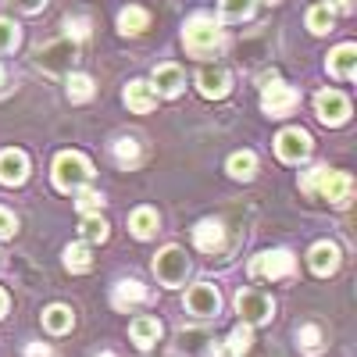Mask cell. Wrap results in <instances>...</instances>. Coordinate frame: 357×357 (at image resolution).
<instances>
[{"label":"cell","mask_w":357,"mask_h":357,"mask_svg":"<svg viewBox=\"0 0 357 357\" xmlns=\"http://www.w3.org/2000/svg\"><path fill=\"white\" fill-rule=\"evenodd\" d=\"M89 178H93V165H89L82 154L75 151H61L54 158V186L61 193H72V190H82Z\"/></svg>","instance_id":"6da1fadb"},{"label":"cell","mask_w":357,"mask_h":357,"mask_svg":"<svg viewBox=\"0 0 357 357\" xmlns=\"http://www.w3.org/2000/svg\"><path fill=\"white\" fill-rule=\"evenodd\" d=\"M183 43L193 57H204V54H211L222 47V29L215 18H207V15H193L183 29Z\"/></svg>","instance_id":"7a4b0ae2"},{"label":"cell","mask_w":357,"mask_h":357,"mask_svg":"<svg viewBox=\"0 0 357 357\" xmlns=\"http://www.w3.org/2000/svg\"><path fill=\"white\" fill-rule=\"evenodd\" d=\"M304 190H307V193L318 190L329 204H347L350 193H354V183H350V175H347V172L314 168V172H307V178H304Z\"/></svg>","instance_id":"3957f363"},{"label":"cell","mask_w":357,"mask_h":357,"mask_svg":"<svg viewBox=\"0 0 357 357\" xmlns=\"http://www.w3.org/2000/svg\"><path fill=\"white\" fill-rule=\"evenodd\" d=\"M75 57H79V43L61 36V40H54V43L36 50V65L43 72H50V75H68L72 65H75Z\"/></svg>","instance_id":"277c9868"},{"label":"cell","mask_w":357,"mask_h":357,"mask_svg":"<svg viewBox=\"0 0 357 357\" xmlns=\"http://www.w3.org/2000/svg\"><path fill=\"white\" fill-rule=\"evenodd\" d=\"M186 272H190V257L186 250H178V247H165L158 257H154V275L161 286H183L186 282Z\"/></svg>","instance_id":"5b68a950"},{"label":"cell","mask_w":357,"mask_h":357,"mask_svg":"<svg viewBox=\"0 0 357 357\" xmlns=\"http://www.w3.org/2000/svg\"><path fill=\"white\" fill-rule=\"evenodd\" d=\"M236 311H240L247 325H261L275 314V304H272V296H264L257 289H240L236 293Z\"/></svg>","instance_id":"8992f818"},{"label":"cell","mask_w":357,"mask_h":357,"mask_svg":"<svg viewBox=\"0 0 357 357\" xmlns=\"http://www.w3.org/2000/svg\"><path fill=\"white\" fill-rule=\"evenodd\" d=\"M293 268H296V261H293L289 250H268V254H257L250 261V275H257V279H286V275H293Z\"/></svg>","instance_id":"52a82bcc"},{"label":"cell","mask_w":357,"mask_h":357,"mask_svg":"<svg viewBox=\"0 0 357 357\" xmlns=\"http://www.w3.org/2000/svg\"><path fill=\"white\" fill-rule=\"evenodd\" d=\"M275 154H279V161H286V165L307 161V158H311V136H307L304 129H282L279 139H275Z\"/></svg>","instance_id":"ba28073f"},{"label":"cell","mask_w":357,"mask_h":357,"mask_svg":"<svg viewBox=\"0 0 357 357\" xmlns=\"http://www.w3.org/2000/svg\"><path fill=\"white\" fill-rule=\"evenodd\" d=\"M314 111L325 126H343L350 118V100L340 93V89H321V93L314 97Z\"/></svg>","instance_id":"9c48e42d"},{"label":"cell","mask_w":357,"mask_h":357,"mask_svg":"<svg viewBox=\"0 0 357 357\" xmlns=\"http://www.w3.org/2000/svg\"><path fill=\"white\" fill-rule=\"evenodd\" d=\"M186 307H190V314H197V318H218L222 296H218V289H215L211 282H197V286H190V293H186Z\"/></svg>","instance_id":"30bf717a"},{"label":"cell","mask_w":357,"mask_h":357,"mask_svg":"<svg viewBox=\"0 0 357 357\" xmlns=\"http://www.w3.org/2000/svg\"><path fill=\"white\" fill-rule=\"evenodd\" d=\"M296 89L293 86H282V82H272V86H264V93H261V107L264 114H272V118H286L293 107H296Z\"/></svg>","instance_id":"8fae6325"},{"label":"cell","mask_w":357,"mask_h":357,"mask_svg":"<svg viewBox=\"0 0 357 357\" xmlns=\"http://www.w3.org/2000/svg\"><path fill=\"white\" fill-rule=\"evenodd\" d=\"M25 175H29V158L25 151H0V183L4 186H22L25 183Z\"/></svg>","instance_id":"7c38bea8"},{"label":"cell","mask_w":357,"mask_h":357,"mask_svg":"<svg viewBox=\"0 0 357 357\" xmlns=\"http://www.w3.org/2000/svg\"><path fill=\"white\" fill-rule=\"evenodd\" d=\"M186 86V75L178 65H158L154 68V93L158 97H178Z\"/></svg>","instance_id":"4fadbf2b"},{"label":"cell","mask_w":357,"mask_h":357,"mask_svg":"<svg viewBox=\"0 0 357 357\" xmlns=\"http://www.w3.org/2000/svg\"><path fill=\"white\" fill-rule=\"evenodd\" d=\"M126 104H129V111H136V114L154 111V107H158V93H154V86H151V82H143V79L129 82V86H126Z\"/></svg>","instance_id":"5bb4252c"},{"label":"cell","mask_w":357,"mask_h":357,"mask_svg":"<svg viewBox=\"0 0 357 357\" xmlns=\"http://www.w3.org/2000/svg\"><path fill=\"white\" fill-rule=\"evenodd\" d=\"M307 264L314 275H333L340 268V247L336 243H314L311 254H307Z\"/></svg>","instance_id":"9a60e30c"},{"label":"cell","mask_w":357,"mask_h":357,"mask_svg":"<svg viewBox=\"0 0 357 357\" xmlns=\"http://www.w3.org/2000/svg\"><path fill=\"white\" fill-rule=\"evenodd\" d=\"M193 243H197L200 250H207V254L222 250V243H225V229H222V222H215V218H204V222L193 229Z\"/></svg>","instance_id":"2e32d148"},{"label":"cell","mask_w":357,"mask_h":357,"mask_svg":"<svg viewBox=\"0 0 357 357\" xmlns=\"http://www.w3.org/2000/svg\"><path fill=\"white\" fill-rule=\"evenodd\" d=\"M143 301H146V286L136 282V279H122V282L114 286V293H111V304L118 311H129V307H136Z\"/></svg>","instance_id":"e0dca14e"},{"label":"cell","mask_w":357,"mask_h":357,"mask_svg":"<svg viewBox=\"0 0 357 357\" xmlns=\"http://www.w3.org/2000/svg\"><path fill=\"white\" fill-rule=\"evenodd\" d=\"M329 75H336V79H354L357 75V47L354 43H343L329 54Z\"/></svg>","instance_id":"ac0fdd59"},{"label":"cell","mask_w":357,"mask_h":357,"mask_svg":"<svg viewBox=\"0 0 357 357\" xmlns=\"http://www.w3.org/2000/svg\"><path fill=\"white\" fill-rule=\"evenodd\" d=\"M197 86H200L204 97H215V100H218V97L229 93V72H225V68H215V65H207V68H200Z\"/></svg>","instance_id":"d6986e66"},{"label":"cell","mask_w":357,"mask_h":357,"mask_svg":"<svg viewBox=\"0 0 357 357\" xmlns=\"http://www.w3.org/2000/svg\"><path fill=\"white\" fill-rule=\"evenodd\" d=\"M129 333H132V343L139 347V350H146V347H154L158 340H161V321L158 318H136L132 325H129Z\"/></svg>","instance_id":"ffe728a7"},{"label":"cell","mask_w":357,"mask_h":357,"mask_svg":"<svg viewBox=\"0 0 357 357\" xmlns=\"http://www.w3.org/2000/svg\"><path fill=\"white\" fill-rule=\"evenodd\" d=\"M129 229L136 240H151V236L158 232V211H151V207H136V211L129 215Z\"/></svg>","instance_id":"44dd1931"},{"label":"cell","mask_w":357,"mask_h":357,"mask_svg":"<svg viewBox=\"0 0 357 357\" xmlns=\"http://www.w3.org/2000/svg\"><path fill=\"white\" fill-rule=\"evenodd\" d=\"M72 325H75V314H72L65 304H54V307H47V311H43V329H47V333H54V336L68 333Z\"/></svg>","instance_id":"7402d4cb"},{"label":"cell","mask_w":357,"mask_h":357,"mask_svg":"<svg viewBox=\"0 0 357 357\" xmlns=\"http://www.w3.org/2000/svg\"><path fill=\"white\" fill-rule=\"evenodd\" d=\"M146 25H151V15H146L143 8H126L122 15H118V29H122L126 36H136V33H143Z\"/></svg>","instance_id":"603a6c76"},{"label":"cell","mask_w":357,"mask_h":357,"mask_svg":"<svg viewBox=\"0 0 357 357\" xmlns=\"http://www.w3.org/2000/svg\"><path fill=\"white\" fill-rule=\"evenodd\" d=\"M254 172H257V158L250 154V151H240V154H232L229 158V175L232 178H254Z\"/></svg>","instance_id":"cb8c5ba5"},{"label":"cell","mask_w":357,"mask_h":357,"mask_svg":"<svg viewBox=\"0 0 357 357\" xmlns=\"http://www.w3.org/2000/svg\"><path fill=\"white\" fill-rule=\"evenodd\" d=\"M65 268L68 272H89L93 268V257H89V247L86 243H75L65 250Z\"/></svg>","instance_id":"d4e9b609"},{"label":"cell","mask_w":357,"mask_h":357,"mask_svg":"<svg viewBox=\"0 0 357 357\" xmlns=\"http://www.w3.org/2000/svg\"><path fill=\"white\" fill-rule=\"evenodd\" d=\"M307 29H311V33H329V29H333V8L329 4H314L311 11H307Z\"/></svg>","instance_id":"484cf974"},{"label":"cell","mask_w":357,"mask_h":357,"mask_svg":"<svg viewBox=\"0 0 357 357\" xmlns=\"http://www.w3.org/2000/svg\"><path fill=\"white\" fill-rule=\"evenodd\" d=\"M82 240L86 243H104L107 240V222L100 215H86L82 218Z\"/></svg>","instance_id":"4316f807"},{"label":"cell","mask_w":357,"mask_h":357,"mask_svg":"<svg viewBox=\"0 0 357 357\" xmlns=\"http://www.w3.org/2000/svg\"><path fill=\"white\" fill-rule=\"evenodd\" d=\"M68 97H72L75 104L89 100V97H93V79H89V75H82V72L68 75Z\"/></svg>","instance_id":"83f0119b"},{"label":"cell","mask_w":357,"mask_h":357,"mask_svg":"<svg viewBox=\"0 0 357 357\" xmlns=\"http://www.w3.org/2000/svg\"><path fill=\"white\" fill-rule=\"evenodd\" d=\"M114 161L122 165V168L139 165V143H136V139H118V143H114Z\"/></svg>","instance_id":"f1b7e54d"},{"label":"cell","mask_w":357,"mask_h":357,"mask_svg":"<svg viewBox=\"0 0 357 357\" xmlns=\"http://www.w3.org/2000/svg\"><path fill=\"white\" fill-rule=\"evenodd\" d=\"M254 11V0H222V18L225 22H243Z\"/></svg>","instance_id":"f546056e"},{"label":"cell","mask_w":357,"mask_h":357,"mask_svg":"<svg viewBox=\"0 0 357 357\" xmlns=\"http://www.w3.org/2000/svg\"><path fill=\"white\" fill-rule=\"evenodd\" d=\"M250 325L243 321V325H236V329H232V336H229V347H225V354H236V357H240V354H247L250 350Z\"/></svg>","instance_id":"4dcf8cb0"},{"label":"cell","mask_w":357,"mask_h":357,"mask_svg":"<svg viewBox=\"0 0 357 357\" xmlns=\"http://www.w3.org/2000/svg\"><path fill=\"white\" fill-rule=\"evenodd\" d=\"M18 40H22L18 25H15V22H8V18H0V54L15 50V47H18Z\"/></svg>","instance_id":"1f68e13d"},{"label":"cell","mask_w":357,"mask_h":357,"mask_svg":"<svg viewBox=\"0 0 357 357\" xmlns=\"http://www.w3.org/2000/svg\"><path fill=\"white\" fill-rule=\"evenodd\" d=\"M296 340H301V350H304V354H311V357L321 354V333H318V325H304Z\"/></svg>","instance_id":"d6a6232c"},{"label":"cell","mask_w":357,"mask_h":357,"mask_svg":"<svg viewBox=\"0 0 357 357\" xmlns=\"http://www.w3.org/2000/svg\"><path fill=\"white\" fill-rule=\"evenodd\" d=\"M75 204H79V211H82V215H97V211H100V204H104V197L82 186V190H79V200H75Z\"/></svg>","instance_id":"836d02e7"},{"label":"cell","mask_w":357,"mask_h":357,"mask_svg":"<svg viewBox=\"0 0 357 357\" xmlns=\"http://www.w3.org/2000/svg\"><path fill=\"white\" fill-rule=\"evenodd\" d=\"M15 229H18L15 215L8 211V207H0V240H11V236H15Z\"/></svg>","instance_id":"e575fe53"},{"label":"cell","mask_w":357,"mask_h":357,"mask_svg":"<svg viewBox=\"0 0 357 357\" xmlns=\"http://www.w3.org/2000/svg\"><path fill=\"white\" fill-rule=\"evenodd\" d=\"M86 36H89V22H86V18L68 22V40H75V43H79V40H86Z\"/></svg>","instance_id":"d590c367"},{"label":"cell","mask_w":357,"mask_h":357,"mask_svg":"<svg viewBox=\"0 0 357 357\" xmlns=\"http://www.w3.org/2000/svg\"><path fill=\"white\" fill-rule=\"evenodd\" d=\"M11 4H18L22 11H29V15H36V11H43L47 8V0H11Z\"/></svg>","instance_id":"8d00e7d4"},{"label":"cell","mask_w":357,"mask_h":357,"mask_svg":"<svg viewBox=\"0 0 357 357\" xmlns=\"http://www.w3.org/2000/svg\"><path fill=\"white\" fill-rule=\"evenodd\" d=\"M25 357H54V350L43 347V343H29V347H25Z\"/></svg>","instance_id":"74e56055"},{"label":"cell","mask_w":357,"mask_h":357,"mask_svg":"<svg viewBox=\"0 0 357 357\" xmlns=\"http://www.w3.org/2000/svg\"><path fill=\"white\" fill-rule=\"evenodd\" d=\"M8 89H11V79H8L4 68H0V97H8Z\"/></svg>","instance_id":"f35d334b"},{"label":"cell","mask_w":357,"mask_h":357,"mask_svg":"<svg viewBox=\"0 0 357 357\" xmlns=\"http://www.w3.org/2000/svg\"><path fill=\"white\" fill-rule=\"evenodd\" d=\"M333 8H340V11H354V0H333Z\"/></svg>","instance_id":"ab89813d"},{"label":"cell","mask_w":357,"mask_h":357,"mask_svg":"<svg viewBox=\"0 0 357 357\" xmlns=\"http://www.w3.org/2000/svg\"><path fill=\"white\" fill-rule=\"evenodd\" d=\"M4 314H8V293L0 289V318H4Z\"/></svg>","instance_id":"60d3db41"},{"label":"cell","mask_w":357,"mask_h":357,"mask_svg":"<svg viewBox=\"0 0 357 357\" xmlns=\"http://www.w3.org/2000/svg\"><path fill=\"white\" fill-rule=\"evenodd\" d=\"M100 357H114V354H111V350H104V354H100Z\"/></svg>","instance_id":"b9f144b4"}]
</instances>
